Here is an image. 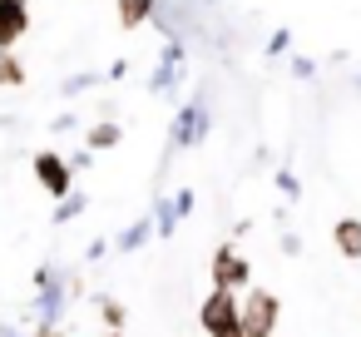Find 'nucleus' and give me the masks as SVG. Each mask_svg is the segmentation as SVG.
Instances as JSON below:
<instances>
[{"instance_id": "aec40b11", "label": "nucleus", "mask_w": 361, "mask_h": 337, "mask_svg": "<svg viewBox=\"0 0 361 337\" xmlns=\"http://www.w3.org/2000/svg\"><path fill=\"white\" fill-rule=\"evenodd\" d=\"M317 70H322V65H317L312 55H292V60H287V75H292V80H317Z\"/></svg>"}, {"instance_id": "a878e982", "label": "nucleus", "mask_w": 361, "mask_h": 337, "mask_svg": "<svg viewBox=\"0 0 361 337\" xmlns=\"http://www.w3.org/2000/svg\"><path fill=\"white\" fill-rule=\"evenodd\" d=\"M30 337H65V327H60V322H35Z\"/></svg>"}, {"instance_id": "6ab92c4d", "label": "nucleus", "mask_w": 361, "mask_h": 337, "mask_svg": "<svg viewBox=\"0 0 361 337\" xmlns=\"http://www.w3.org/2000/svg\"><path fill=\"white\" fill-rule=\"evenodd\" d=\"M282 55H292V30L287 25L267 35V60H282Z\"/></svg>"}, {"instance_id": "9b49d317", "label": "nucleus", "mask_w": 361, "mask_h": 337, "mask_svg": "<svg viewBox=\"0 0 361 337\" xmlns=\"http://www.w3.org/2000/svg\"><path fill=\"white\" fill-rule=\"evenodd\" d=\"M154 11H159V0H114V16H119V25H124V30L149 25V20H154Z\"/></svg>"}, {"instance_id": "5701e85b", "label": "nucleus", "mask_w": 361, "mask_h": 337, "mask_svg": "<svg viewBox=\"0 0 361 337\" xmlns=\"http://www.w3.org/2000/svg\"><path fill=\"white\" fill-rule=\"evenodd\" d=\"M90 164H94V149H75V154H70V169H75V174L90 169Z\"/></svg>"}, {"instance_id": "f03ea898", "label": "nucleus", "mask_w": 361, "mask_h": 337, "mask_svg": "<svg viewBox=\"0 0 361 337\" xmlns=\"http://www.w3.org/2000/svg\"><path fill=\"white\" fill-rule=\"evenodd\" d=\"M75 297H80V278H70L55 263L35 268V317L40 322H65V312H70Z\"/></svg>"}, {"instance_id": "2eb2a0df", "label": "nucleus", "mask_w": 361, "mask_h": 337, "mask_svg": "<svg viewBox=\"0 0 361 337\" xmlns=\"http://www.w3.org/2000/svg\"><path fill=\"white\" fill-rule=\"evenodd\" d=\"M30 80V70L20 65V55L16 50H0V90H20Z\"/></svg>"}, {"instance_id": "bb28decb", "label": "nucleus", "mask_w": 361, "mask_h": 337, "mask_svg": "<svg viewBox=\"0 0 361 337\" xmlns=\"http://www.w3.org/2000/svg\"><path fill=\"white\" fill-rule=\"evenodd\" d=\"M129 75V60H109V70H104V80H124Z\"/></svg>"}, {"instance_id": "f3484780", "label": "nucleus", "mask_w": 361, "mask_h": 337, "mask_svg": "<svg viewBox=\"0 0 361 337\" xmlns=\"http://www.w3.org/2000/svg\"><path fill=\"white\" fill-rule=\"evenodd\" d=\"M94 85H99V75H94V70H75V75H65V80H60V95H65V100H80V95H90Z\"/></svg>"}, {"instance_id": "1a4fd4ad", "label": "nucleus", "mask_w": 361, "mask_h": 337, "mask_svg": "<svg viewBox=\"0 0 361 337\" xmlns=\"http://www.w3.org/2000/svg\"><path fill=\"white\" fill-rule=\"evenodd\" d=\"M331 248H336L346 263H361V218H356V213H346V218L331 223Z\"/></svg>"}, {"instance_id": "412c9836", "label": "nucleus", "mask_w": 361, "mask_h": 337, "mask_svg": "<svg viewBox=\"0 0 361 337\" xmlns=\"http://www.w3.org/2000/svg\"><path fill=\"white\" fill-rule=\"evenodd\" d=\"M70 129H80V114H75V110H65V114L50 119V134H70Z\"/></svg>"}, {"instance_id": "9d476101", "label": "nucleus", "mask_w": 361, "mask_h": 337, "mask_svg": "<svg viewBox=\"0 0 361 337\" xmlns=\"http://www.w3.org/2000/svg\"><path fill=\"white\" fill-rule=\"evenodd\" d=\"M119 144H124V124H119L114 114H104V119L85 124V149L104 154V149H119Z\"/></svg>"}, {"instance_id": "f8f14e48", "label": "nucleus", "mask_w": 361, "mask_h": 337, "mask_svg": "<svg viewBox=\"0 0 361 337\" xmlns=\"http://www.w3.org/2000/svg\"><path fill=\"white\" fill-rule=\"evenodd\" d=\"M85 213H90V194H85V189H70L65 199H55L50 223H60V228H65V223H75V218H85Z\"/></svg>"}, {"instance_id": "f257e3e1", "label": "nucleus", "mask_w": 361, "mask_h": 337, "mask_svg": "<svg viewBox=\"0 0 361 337\" xmlns=\"http://www.w3.org/2000/svg\"><path fill=\"white\" fill-rule=\"evenodd\" d=\"M208 129H213V105H208V95L198 90V95L183 100V105L173 110V119H169V149H164V164H169L173 154H183V149H198V144L208 139Z\"/></svg>"}, {"instance_id": "a211bd4d", "label": "nucleus", "mask_w": 361, "mask_h": 337, "mask_svg": "<svg viewBox=\"0 0 361 337\" xmlns=\"http://www.w3.org/2000/svg\"><path fill=\"white\" fill-rule=\"evenodd\" d=\"M272 189H277L287 203H297V199H302V179H297L292 169H277V174H272Z\"/></svg>"}, {"instance_id": "393cba45", "label": "nucleus", "mask_w": 361, "mask_h": 337, "mask_svg": "<svg viewBox=\"0 0 361 337\" xmlns=\"http://www.w3.org/2000/svg\"><path fill=\"white\" fill-rule=\"evenodd\" d=\"M104 253H109V243H104V238H94V243H90V248H85V263H99V258H104Z\"/></svg>"}, {"instance_id": "4be33fe9", "label": "nucleus", "mask_w": 361, "mask_h": 337, "mask_svg": "<svg viewBox=\"0 0 361 337\" xmlns=\"http://www.w3.org/2000/svg\"><path fill=\"white\" fill-rule=\"evenodd\" d=\"M173 203H178V213L188 218V213L198 208V194H193V189H178V194H173Z\"/></svg>"}, {"instance_id": "7ed1b4c3", "label": "nucleus", "mask_w": 361, "mask_h": 337, "mask_svg": "<svg viewBox=\"0 0 361 337\" xmlns=\"http://www.w3.org/2000/svg\"><path fill=\"white\" fill-rule=\"evenodd\" d=\"M277 322H282V297L272 288L238 292V327H243V337H277Z\"/></svg>"}, {"instance_id": "b1692460", "label": "nucleus", "mask_w": 361, "mask_h": 337, "mask_svg": "<svg viewBox=\"0 0 361 337\" xmlns=\"http://www.w3.org/2000/svg\"><path fill=\"white\" fill-rule=\"evenodd\" d=\"M282 253H287V258H302V238H297V233H282Z\"/></svg>"}, {"instance_id": "c85d7f7f", "label": "nucleus", "mask_w": 361, "mask_h": 337, "mask_svg": "<svg viewBox=\"0 0 361 337\" xmlns=\"http://www.w3.org/2000/svg\"><path fill=\"white\" fill-rule=\"evenodd\" d=\"M104 337H124V332H119V327H109V332H104Z\"/></svg>"}, {"instance_id": "4468645a", "label": "nucleus", "mask_w": 361, "mask_h": 337, "mask_svg": "<svg viewBox=\"0 0 361 337\" xmlns=\"http://www.w3.org/2000/svg\"><path fill=\"white\" fill-rule=\"evenodd\" d=\"M149 238H154V218H134L129 228H119L114 248H119V253H139V248H144Z\"/></svg>"}, {"instance_id": "0eeeda50", "label": "nucleus", "mask_w": 361, "mask_h": 337, "mask_svg": "<svg viewBox=\"0 0 361 337\" xmlns=\"http://www.w3.org/2000/svg\"><path fill=\"white\" fill-rule=\"evenodd\" d=\"M30 169H35V184H40L50 199H65V194L75 189V169H70V159H65L60 149H40V154L30 159Z\"/></svg>"}, {"instance_id": "6e6552de", "label": "nucleus", "mask_w": 361, "mask_h": 337, "mask_svg": "<svg viewBox=\"0 0 361 337\" xmlns=\"http://www.w3.org/2000/svg\"><path fill=\"white\" fill-rule=\"evenodd\" d=\"M30 35V6L25 0H0V50H16Z\"/></svg>"}, {"instance_id": "423d86ee", "label": "nucleus", "mask_w": 361, "mask_h": 337, "mask_svg": "<svg viewBox=\"0 0 361 337\" xmlns=\"http://www.w3.org/2000/svg\"><path fill=\"white\" fill-rule=\"evenodd\" d=\"M198 322H203L208 337L243 332V327H238V292H228V288H208V297L198 302Z\"/></svg>"}, {"instance_id": "c756f323", "label": "nucleus", "mask_w": 361, "mask_h": 337, "mask_svg": "<svg viewBox=\"0 0 361 337\" xmlns=\"http://www.w3.org/2000/svg\"><path fill=\"white\" fill-rule=\"evenodd\" d=\"M351 85H356V90H361V75H356V80H351Z\"/></svg>"}, {"instance_id": "cd10ccee", "label": "nucleus", "mask_w": 361, "mask_h": 337, "mask_svg": "<svg viewBox=\"0 0 361 337\" xmlns=\"http://www.w3.org/2000/svg\"><path fill=\"white\" fill-rule=\"evenodd\" d=\"M0 337H25L20 327H11V322H0Z\"/></svg>"}, {"instance_id": "ddd939ff", "label": "nucleus", "mask_w": 361, "mask_h": 337, "mask_svg": "<svg viewBox=\"0 0 361 337\" xmlns=\"http://www.w3.org/2000/svg\"><path fill=\"white\" fill-rule=\"evenodd\" d=\"M149 218H154V238H173V228L183 223V213H178V203H173L169 194L154 199V213H149Z\"/></svg>"}, {"instance_id": "dca6fc26", "label": "nucleus", "mask_w": 361, "mask_h": 337, "mask_svg": "<svg viewBox=\"0 0 361 337\" xmlns=\"http://www.w3.org/2000/svg\"><path fill=\"white\" fill-rule=\"evenodd\" d=\"M94 312H99V322H104V327H119V332H124V322H129V307H124L119 297H109V292H99V297H94Z\"/></svg>"}, {"instance_id": "39448f33", "label": "nucleus", "mask_w": 361, "mask_h": 337, "mask_svg": "<svg viewBox=\"0 0 361 337\" xmlns=\"http://www.w3.org/2000/svg\"><path fill=\"white\" fill-rule=\"evenodd\" d=\"M208 283L213 288H228V292H247L252 288V263L243 258V248L228 238L213 248V263H208Z\"/></svg>"}, {"instance_id": "20e7f679", "label": "nucleus", "mask_w": 361, "mask_h": 337, "mask_svg": "<svg viewBox=\"0 0 361 337\" xmlns=\"http://www.w3.org/2000/svg\"><path fill=\"white\" fill-rule=\"evenodd\" d=\"M183 75H188V40L183 35H164V50H159V65H154V75H149V95H178V85H183Z\"/></svg>"}]
</instances>
